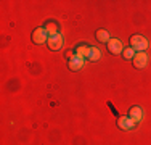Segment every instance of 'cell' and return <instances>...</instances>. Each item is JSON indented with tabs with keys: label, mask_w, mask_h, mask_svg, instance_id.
I'll return each mask as SVG.
<instances>
[{
	"label": "cell",
	"mask_w": 151,
	"mask_h": 145,
	"mask_svg": "<svg viewBox=\"0 0 151 145\" xmlns=\"http://www.w3.org/2000/svg\"><path fill=\"white\" fill-rule=\"evenodd\" d=\"M47 45H48L50 50H61L64 45V39L61 34H56V36H52V37H48V42H47Z\"/></svg>",
	"instance_id": "3957f363"
},
{
	"label": "cell",
	"mask_w": 151,
	"mask_h": 145,
	"mask_svg": "<svg viewBox=\"0 0 151 145\" xmlns=\"http://www.w3.org/2000/svg\"><path fill=\"white\" fill-rule=\"evenodd\" d=\"M100 58H101V52H100V49H96V47H90V53H88V61H98Z\"/></svg>",
	"instance_id": "7c38bea8"
},
{
	"label": "cell",
	"mask_w": 151,
	"mask_h": 145,
	"mask_svg": "<svg viewBox=\"0 0 151 145\" xmlns=\"http://www.w3.org/2000/svg\"><path fill=\"white\" fill-rule=\"evenodd\" d=\"M106 45H108V52L113 53V55H119V53L124 52V45L119 39H109V42Z\"/></svg>",
	"instance_id": "277c9868"
},
{
	"label": "cell",
	"mask_w": 151,
	"mask_h": 145,
	"mask_svg": "<svg viewBox=\"0 0 151 145\" xmlns=\"http://www.w3.org/2000/svg\"><path fill=\"white\" fill-rule=\"evenodd\" d=\"M132 63H134V68H137V70H143L148 65V55L145 52H137Z\"/></svg>",
	"instance_id": "7a4b0ae2"
},
{
	"label": "cell",
	"mask_w": 151,
	"mask_h": 145,
	"mask_svg": "<svg viewBox=\"0 0 151 145\" xmlns=\"http://www.w3.org/2000/svg\"><path fill=\"white\" fill-rule=\"evenodd\" d=\"M68 66H69L71 71H79L82 66H84V60L79 58V57H74V58H71V60L68 61Z\"/></svg>",
	"instance_id": "30bf717a"
},
{
	"label": "cell",
	"mask_w": 151,
	"mask_h": 145,
	"mask_svg": "<svg viewBox=\"0 0 151 145\" xmlns=\"http://www.w3.org/2000/svg\"><path fill=\"white\" fill-rule=\"evenodd\" d=\"M130 47L135 52H145L148 49V41H146V37H143L140 34H134L130 37Z\"/></svg>",
	"instance_id": "6da1fadb"
},
{
	"label": "cell",
	"mask_w": 151,
	"mask_h": 145,
	"mask_svg": "<svg viewBox=\"0 0 151 145\" xmlns=\"http://www.w3.org/2000/svg\"><path fill=\"white\" fill-rule=\"evenodd\" d=\"M47 41H48V34L44 28H37L32 32V42L34 44H45Z\"/></svg>",
	"instance_id": "8992f818"
},
{
	"label": "cell",
	"mask_w": 151,
	"mask_h": 145,
	"mask_svg": "<svg viewBox=\"0 0 151 145\" xmlns=\"http://www.w3.org/2000/svg\"><path fill=\"white\" fill-rule=\"evenodd\" d=\"M74 53H76V57L82 58V60H84V58H88V53H90V47L85 45V44H81V45L76 47Z\"/></svg>",
	"instance_id": "9c48e42d"
},
{
	"label": "cell",
	"mask_w": 151,
	"mask_h": 145,
	"mask_svg": "<svg viewBox=\"0 0 151 145\" xmlns=\"http://www.w3.org/2000/svg\"><path fill=\"white\" fill-rule=\"evenodd\" d=\"M66 57H68V58H69V60H71V58H74L76 55H73V50H68V52H66Z\"/></svg>",
	"instance_id": "5bb4252c"
},
{
	"label": "cell",
	"mask_w": 151,
	"mask_h": 145,
	"mask_svg": "<svg viewBox=\"0 0 151 145\" xmlns=\"http://www.w3.org/2000/svg\"><path fill=\"white\" fill-rule=\"evenodd\" d=\"M129 118L134 119L135 123H140L143 119V110L138 107V105H135V107H130V110H129Z\"/></svg>",
	"instance_id": "52a82bcc"
},
{
	"label": "cell",
	"mask_w": 151,
	"mask_h": 145,
	"mask_svg": "<svg viewBox=\"0 0 151 145\" xmlns=\"http://www.w3.org/2000/svg\"><path fill=\"white\" fill-rule=\"evenodd\" d=\"M135 53L137 52L132 47H127V49H124V52H122V57H124V60H134Z\"/></svg>",
	"instance_id": "4fadbf2b"
},
{
	"label": "cell",
	"mask_w": 151,
	"mask_h": 145,
	"mask_svg": "<svg viewBox=\"0 0 151 145\" xmlns=\"http://www.w3.org/2000/svg\"><path fill=\"white\" fill-rule=\"evenodd\" d=\"M44 29L47 31V34H48V37H52V36H56L60 34V26L58 23H55V21H47Z\"/></svg>",
	"instance_id": "ba28073f"
},
{
	"label": "cell",
	"mask_w": 151,
	"mask_h": 145,
	"mask_svg": "<svg viewBox=\"0 0 151 145\" xmlns=\"http://www.w3.org/2000/svg\"><path fill=\"white\" fill-rule=\"evenodd\" d=\"M95 37H96V41H98V42L108 44V42H109V32H108L106 29H98L96 34H95Z\"/></svg>",
	"instance_id": "8fae6325"
},
{
	"label": "cell",
	"mask_w": 151,
	"mask_h": 145,
	"mask_svg": "<svg viewBox=\"0 0 151 145\" xmlns=\"http://www.w3.org/2000/svg\"><path fill=\"white\" fill-rule=\"evenodd\" d=\"M137 123L134 119H130L129 116H121V118H117V128L121 130H130L135 128Z\"/></svg>",
	"instance_id": "5b68a950"
}]
</instances>
